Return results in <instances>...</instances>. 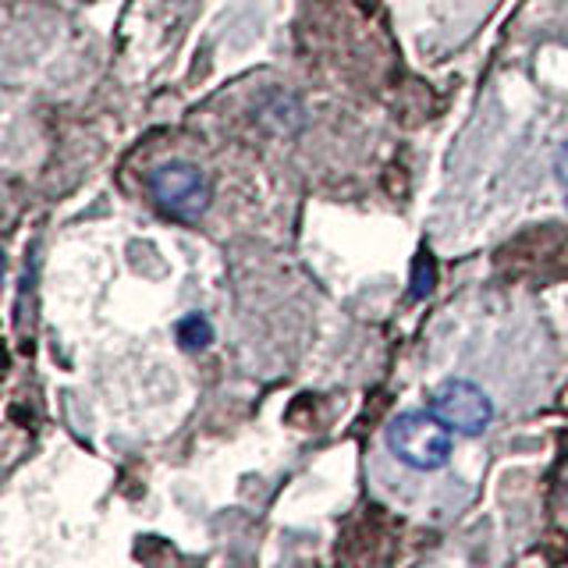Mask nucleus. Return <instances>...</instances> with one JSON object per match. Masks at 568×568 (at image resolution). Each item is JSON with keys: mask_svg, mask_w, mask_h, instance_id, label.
<instances>
[{"mask_svg": "<svg viewBox=\"0 0 568 568\" xmlns=\"http://www.w3.org/2000/svg\"><path fill=\"white\" fill-rule=\"evenodd\" d=\"M426 408H430V413H437L458 437H479V434H487L494 416H497L490 390L479 384V381H473V377H462V373H455V377H444L430 390V398H426Z\"/></svg>", "mask_w": 568, "mask_h": 568, "instance_id": "obj_2", "label": "nucleus"}, {"mask_svg": "<svg viewBox=\"0 0 568 568\" xmlns=\"http://www.w3.org/2000/svg\"><path fill=\"white\" fill-rule=\"evenodd\" d=\"M150 192L153 200L164 206L171 217L182 221H195L203 217L210 206V178L189 164V160H168V164H156L150 171Z\"/></svg>", "mask_w": 568, "mask_h": 568, "instance_id": "obj_3", "label": "nucleus"}, {"mask_svg": "<svg viewBox=\"0 0 568 568\" xmlns=\"http://www.w3.org/2000/svg\"><path fill=\"white\" fill-rule=\"evenodd\" d=\"M455 430L430 408H408L384 426L387 455L408 473L434 476L452 466L455 458Z\"/></svg>", "mask_w": 568, "mask_h": 568, "instance_id": "obj_1", "label": "nucleus"}, {"mask_svg": "<svg viewBox=\"0 0 568 568\" xmlns=\"http://www.w3.org/2000/svg\"><path fill=\"white\" fill-rule=\"evenodd\" d=\"M558 171H561V185H565V203H568V146L561 150V160H558Z\"/></svg>", "mask_w": 568, "mask_h": 568, "instance_id": "obj_5", "label": "nucleus"}, {"mask_svg": "<svg viewBox=\"0 0 568 568\" xmlns=\"http://www.w3.org/2000/svg\"><path fill=\"white\" fill-rule=\"evenodd\" d=\"M178 342H182L185 348H206L213 342V327L210 320L200 316V313H189L178 320Z\"/></svg>", "mask_w": 568, "mask_h": 568, "instance_id": "obj_4", "label": "nucleus"}]
</instances>
